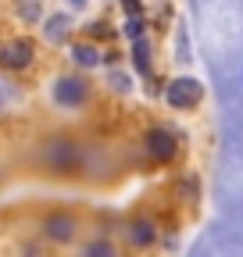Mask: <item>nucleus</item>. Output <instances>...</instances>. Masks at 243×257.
Instances as JSON below:
<instances>
[{
  "instance_id": "obj_11",
  "label": "nucleus",
  "mask_w": 243,
  "mask_h": 257,
  "mask_svg": "<svg viewBox=\"0 0 243 257\" xmlns=\"http://www.w3.org/2000/svg\"><path fill=\"white\" fill-rule=\"evenodd\" d=\"M82 257H118V253H114V246L107 239H93V243L82 246Z\"/></svg>"
},
{
  "instance_id": "obj_13",
  "label": "nucleus",
  "mask_w": 243,
  "mask_h": 257,
  "mask_svg": "<svg viewBox=\"0 0 243 257\" xmlns=\"http://www.w3.org/2000/svg\"><path fill=\"white\" fill-rule=\"evenodd\" d=\"M122 8H126V15H140V0H122Z\"/></svg>"
},
{
  "instance_id": "obj_7",
  "label": "nucleus",
  "mask_w": 243,
  "mask_h": 257,
  "mask_svg": "<svg viewBox=\"0 0 243 257\" xmlns=\"http://www.w3.org/2000/svg\"><path fill=\"white\" fill-rule=\"evenodd\" d=\"M129 239H133L136 246H150V243H154V225H150L147 218L133 221V225H129Z\"/></svg>"
},
{
  "instance_id": "obj_12",
  "label": "nucleus",
  "mask_w": 243,
  "mask_h": 257,
  "mask_svg": "<svg viewBox=\"0 0 243 257\" xmlns=\"http://www.w3.org/2000/svg\"><path fill=\"white\" fill-rule=\"evenodd\" d=\"M126 36H129V40H140V36H143V22H140V18H133V15H129V25H126Z\"/></svg>"
},
{
  "instance_id": "obj_6",
  "label": "nucleus",
  "mask_w": 243,
  "mask_h": 257,
  "mask_svg": "<svg viewBox=\"0 0 243 257\" xmlns=\"http://www.w3.org/2000/svg\"><path fill=\"white\" fill-rule=\"evenodd\" d=\"M50 165L54 168H61V172H72L75 168V161H79V154H75V147L68 143V140H54V147H50Z\"/></svg>"
},
{
  "instance_id": "obj_2",
  "label": "nucleus",
  "mask_w": 243,
  "mask_h": 257,
  "mask_svg": "<svg viewBox=\"0 0 243 257\" xmlns=\"http://www.w3.org/2000/svg\"><path fill=\"white\" fill-rule=\"evenodd\" d=\"M86 96H89V86L82 82V79H57V86H54V100L61 104V107H79V104H86Z\"/></svg>"
},
{
  "instance_id": "obj_15",
  "label": "nucleus",
  "mask_w": 243,
  "mask_h": 257,
  "mask_svg": "<svg viewBox=\"0 0 243 257\" xmlns=\"http://www.w3.org/2000/svg\"><path fill=\"white\" fill-rule=\"evenodd\" d=\"M68 4H72V8H82V4H86V0H68Z\"/></svg>"
},
{
  "instance_id": "obj_9",
  "label": "nucleus",
  "mask_w": 243,
  "mask_h": 257,
  "mask_svg": "<svg viewBox=\"0 0 243 257\" xmlns=\"http://www.w3.org/2000/svg\"><path fill=\"white\" fill-rule=\"evenodd\" d=\"M72 57H75V64H82V68H93V64L100 61V54L89 47V43H79V47H72Z\"/></svg>"
},
{
  "instance_id": "obj_10",
  "label": "nucleus",
  "mask_w": 243,
  "mask_h": 257,
  "mask_svg": "<svg viewBox=\"0 0 243 257\" xmlns=\"http://www.w3.org/2000/svg\"><path fill=\"white\" fill-rule=\"evenodd\" d=\"M65 32H68V18L65 15H54L47 22V40L50 43H61V40H65Z\"/></svg>"
},
{
  "instance_id": "obj_1",
  "label": "nucleus",
  "mask_w": 243,
  "mask_h": 257,
  "mask_svg": "<svg viewBox=\"0 0 243 257\" xmlns=\"http://www.w3.org/2000/svg\"><path fill=\"white\" fill-rule=\"evenodd\" d=\"M33 64V43L29 40H8L4 47H0V68H29Z\"/></svg>"
},
{
  "instance_id": "obj_5",
  "label": "nucleus",
  "mask_w": 243,
  "mask_h": 257,
  "mask_svg": "<svg viewBox=\"0 0 243 257\" xmlns=\"http://www.w3.org/2000/svg\"><path fill=\"white\" fill-rule=\"evenodd\" d=\"M43 229H47V236H50V239L65 243V239H72V236H75V218H72V214H50V218L43 221Z\"/></svg>"
},
{
  "instance_id": "obj_14",
  "label": "nucleus",
  "mask_w": 243,
  "mask_h": 257,
  "mask_svg": "<svg viewBox=\"0 0 243 257\" xmlns=\"http://www.w3.org/2000/svg\"><path fill=\"white\" fill-rule=\"evenodd\" d=\"M89 29H93V36H107V25H104V22H97V25H89Z\"/></svg>"
},
{
  "instance_id": "obj_8",
  "label": "nucleus",
  "mask_w": 243,
  "mask_h": 257,
  "mask_svg": "<svg viewBox=\"0 0 243 257\" xmlns=\"http://www.w3.org/2000/svg\"><path fill=\"white\" fill-rule=\"evenodd\" d=\"M133 64H136V72H140V75H150V47H147L143 36L133 40Z\"/></svg>"
},
{
  "instance_id": "obj_4",
  "label": "nucleus",
  "mask_w": 243,
  "mask_h": 257,
  "mask_svg": "<svg viewBox=\"0 0 243 257\" xmlns=\"http://www.w3.org/2000/svg\"><path fill=\"white\" fill-rule=\"evenodd\" d=\"M147 150H150V157H154V161H168V157H175V140H172V133H165V128H154V133H147Z\"/></svg>"
},
{
  "instance_id": "obj_3",
  "label": "nucleus",
  "mask_w": 243,
  "mask_h": 257,
  "mask_svg": "<svg viewBox=\"0 0 243 257\" xmlns=\"http://www.w3.org/2000/svg\"><path fill=\"white\" fill-rule=\"evenodd\" d=\"M165 96H168L172 107H193V104L200 100V82H197V79H175Z\"/></svg>"
}]
</instances>
